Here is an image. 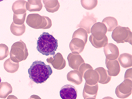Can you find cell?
I'll use <instances>...</instances> for the list:
<instances>
[{
    "label": "cell",
    "mask_w": 132,
    "mask_h": 99,
    "mask_svg": "<svg viewBox=\"0 0 132 99\" xmlns=\"http://www.w3.org/2000/svg\"><path fill=\"white\" fill-rule=\"evenodd\" d=\"M30 78L36 84H42L47 81L53 73L50 65H45L41 61H36L33 62L28 69Z\"/></svg>",
    "instance_id": "6da1fadb"
},
{
    "label": "cell",
    "mask_w": 132,
    "mask_h": 99,
    "mask_svg": "<svg viewBox=\"0 0 132 99\" xmlns=\"http://www.w3.org/2000/svg\"><path fill=\"white\" fill-rule=\"evenodd\" d=\"M58 40L49 33L44 32L37 42V50L44 55H55L58 48Z\"/></svg>",
    "instance_id": "7a4b0ae2"
},
{
    "label": "cell",
    "mask_w": 132,
    "mask_h": 99,
    "mask_svg": "<svg viewBox=\"0 0 132 99\" xmlns=\"http://www.w3.org/2000/svg\"><path fill=\"white\" fill-rule=\"evenodd\" d=\"M26 23L34 29H48L52 27V21L48 17L39 14H30L27 17Z\"/></svg>",
    "instance_id": "3957f363"
},
{
    "label": "cell",
    "mask_w": 132,
    "mask_h": 99,
    "mask_svg": "<svg viewBox=\"0 0 132 99\" xmlns=\"http://www.w3.org/2000/svg\"><path fill=\"white\" fill-rule=\"evenodd\" d=\"M10 58L15 63L26 60L29 55L28 50L26 43L22 40L15 42L12 45L10 51Z\"/></svg>",
    "instance_id": "277c9868"
},
{
    "label": "cell",
    "mask_w": 132,
    "mask_h": 99,
    "mask_svg": "<svg viewBox=\"0 0 132 99\" xmlns=\"http://www.w3.org/2000/svg\"><path fill=\"white\" fill-rule=\"evenodd\" d=\"M112 38L117 43H123L128 42L132 44V33L128 27L117 26L113 30Z\"/></svg>",
    "instance_id": "5b68a950"
},
{
    "label": "cell",
    "mask_w": 132,
    "mask_h": 99,
    "mask_svg": "<svg viewBox=\"0 0 132 99\" xmlns=\"http://www.w3.org/2000/svg\"><path fill=\"white\" fill-rule=\"evenodd\" d=\"M131 92L132 82L130 79H125L116 89L117 97L122 99H125L131 95Z\"/></svg>",
    "instance_id": "8992f818"
},
{
    "label": "cell",
    "mask_w": 132,
    "mask_h": 99,
    "mask_svg": "<svg viewBox=\"0 0 132 99\" xmlns=\"http://www.w3.org/2000/svg\"><path fill=\"white\" fill-rule=\"evenodd\" d=\"M107 32L106 27L102 22H96L90 29L91 35L96 40H103L106 37Z\"/></svg>",
    "instance_id": "52a82bcc"
},
{
    "label": "cell",
    "mask_w": 132,
    "mask_h": 99,
    "mask_svg": "<svg viewBox=\"0 0 132 99\" xmlns=\"http://www.w3.org/2000/svg\"><path fill=\"white\" fill-rule=\"evenodd\" d=\"M96 17H95L93 14L87 13V15L84 16L83 18L81 21L80 23L77 25V28H82L86 31L87 33L90 32V29L93 25L97 22Z\"/></svg>",
    "instance_id": "ba28073f"
},
{
    "label": "cell",
    "mask_w": 132,
    "mask_h": 99,
    "mask_svg": "<svg viewBox=\"0 0 132 99\" xmlns=\"http://www.w3.org/2000/svg\"><path fill=\"white\" fill-rule=\"evenodd\" d=\"M47 62L51 64L53 68L57 70L63 69L66 66V61L60 53H57L52 57L48 58L47 59Z\"/></svg>",
    "instance_id": "9c48e42d"
},
{
    "label": "cell",
    "mask_w": 132,
    "mask_h": 99,
    "mask_svg": "<svg viewBox=\"0 0 132 99\" xmlns=\"http://www.w3.org/2000/svg\"><path fill=\"white\" fill-rule=\"evenodd\" d=\"M78 92L75 87L67 84L63 86L60 91V95L62 99H76Z\"/></svg>",
    "instance_id": "30bf717a"
},
{
    "label": "cell",
    "mask_w": 132,
    "mask_h": 99,
    "mask_svg": "<svg viewBox=\"0 0 132 99\" xmlns=\"http://www.w3.org/2000/svg\"><path fill=\"white\" fill-rule=\"evenodd\" d=\"M104 52L106 59L109 60H115L119 56V48L113 43H109L104 47Z\"/></svg>",
    "instance_id": "8fae6325"
},
{
    "label": "cell",
    "mask_w": 132,
    "mask_h": 99,
    "mask_svg": "<svg viewBox=\"0 0 132 99\" xmlns=\"http://www.w3.org/2000/svg\"><path fill=\"white\" fill-rule=\"evenodd\" d=\"M86 43L80 38L74 37L72 38L71 41L70 43V49L73 53H82L84 49V47Z\"/></svg>",
    "instance_id": "7c38bea8"
},
{
    "label": "cell",
    "mask_w": 132,
    "mask_h": 99,
    "mask_svg": "<svg viewBox=\"0 0 132 99\" xmlns=\"http://www.w3.org/2000/svg\"><path fill=\"white\" fill-rule=\"evenodd\" d=\"M67 59L68 61L69 66L75 70L79 69L81 65L84 63L83 58L78 53H70L67 57Z\"/></svg>",
    "instance_id": "4fadbf2b"
},
{
    "label": "cell",
    "mask_w": 132,
    "mask_h": 99,
    "mask_svg": "<svg viewBox=\"0 0 132 99\" xmlns=\"http://www.w3.org/2000/svg\"><path fill=\"white\" fill-rule=\"evenodd\" d=\"M105 65L108 69V74L110 76H117L120 72V66L117 60L105 59Z\"/></svg>",
    "instance_id": "5bb4252c"
},
{
    "label": "cell",
    "mask_w": 132,
    "mask_h": 99,
    "mask_svg": "<svg viewBox=\"0 0 132 99\" xmlns=\"http://www.w3.org/2000/svg\"><path fill=\"white\" fill-rule=\"evenodd\" d=\"M82 77L85 79L86 84L90 86L96 85L99 80V74L96 70H94L93 69L87 70L84 73Z\"/></svg>",
    "instance_id": "9a60e30c"
},
{
    "label": "cell",
    "mask_w": 132,
    "mask_h": 99,
    "mask_svg": "<svg viewBox=\"0 0 132 99\" xmlns=\"http://www.w3.org/2000/svg\"><path fill=\"white\" fill-rule=\"evenodd\" d=\"M98 89H99V86L97 84L94 86H90V85L85 84L84 87L83 92H82V96L84 99L87 98H96L97 95Z\"/></svg>",
    "instance_id": "2e32d148"
},
{
    "label": "cell",
    "mask_w": 132,
    "mask_h": 99,
    "mask_svg": "<svg viewBox=\"0 0 132 99\" xmlns=\"http://www.w3.org/2000/svg\"><path fill=\"white\" fill-rule=\"evenodd\" d=\"M26 3L27 1H23V0L15 1L12 6V10H13L14 14L20 15L26 14V11H27Z\"/></svg>",
    "instance_id": "e0dca14e"
},
{
    "label": "cell",
    "mask_w": 132,
    "mask_h": 99,
    "mask_svg": "<svg viewBox=\"0 0 132 99\" xmlns=\"http://www.w3.org/2000/svg\"><path fill=\"white\" fill-rule=\"evenodd\" d=\"M67 77L68 81L76 85H80L82 83V76L78 70L70 71L67 74Z\"/></svg>",
    "instance_id": "ac0fdd59"
},
{
    "label": "cell",
    "mask_w": 132,
    "mask_h": 99,
    "mask_svg": "<svg viewBox=\"0 0 132 99\" xmlns=\"http://www.w3.org/2000/svg\"><path fill=\"white\" fill-rule=\"evenodd\" d=\"M96 71L99 74V82L101 84H107L111 80V76L108 74L107 70L102 67H99L96 69Z\"/></svg>",
    "instance_id": "d6986e66"
},
{
    "label": "cell",
    "mask_w": 132,
    "mask_h": 99,
    "mask_svg": "<svg viewBox=\"0 0 132 99\" xmlns=\"http://www.w3.org/2000/svg\"><path fill=\"white\" fill-rule=\"evenodd\" d=\"M119 63L123 68H128L132 66V56L129 53H122L119 56Z\"/></svg>",
    "instance_id": "ffe728a7"
},
{
    "label": "cell",
    "mask_w": 132,
    "mask_h": 99,
    "mask_svg": "<svg viewBox=\"0 0 132 99\" xmlns=\"http://www.w3.org/2000/svg\"><path fill=\"white\" fill-rule=\"evenodd\" d=\"M42 7L41 0H29L26 3V9L30 12L40 11Z\"/></svg>",
    "instance_id": "44dd1931"
},
{
    "label": "cell",
    "mask_w": 132,
    "mask_h": 99,
    "mask_svg": "<svg viewBox=\"0 0 132 99\" xmlns=\"http://www.w3.org/2000/svg\"><path fill=\"white\" fill-rule=\"evenodd\" d=\"M46 10L48 13H55L59 10L60 3L58 0H44L43 1Z\"/></svg>",
    "instance_id": "7402d4cb"
},
{
    "label": "cell",
    "mask_w": 132,
    "mask_h": 99,
    "mask_svg": "<svg viewBox=\"0 0 132 99\" xmlns=\"http://www.w3.org/2000/svg\"><path fill=\"white\" fill-rule=\"evenodd\" d=\"M13 92L11 85L6 82L0 84V98H6Z\"/></svg>",
    "instance_id": "603a6c76"
},
{
    "label": "cell",
    "mask_w": 132,
    "mask_h": 99,
    "mask_svg": "<svg viewBox=\"0 0 132 99\" xmlns=\"http://www.w3.org/2000/svg\"><path fill=\"white\" fill-rule=\"evenodd\" d=\"M102 24L106 27L107 31H113L118 26V21L113 17H107L102 20Z\"/></svg>",
    "instance_id": "cb8c5ba5"
},
{
    "label": "cell",
    "mask_w": 132,
    "mask_h": 99,
    "mask_svg": "<svg viewBox=\"0 0 132 99\" xmlns=\"http://www.w3.org/2000/svg\"><path fill=\"white\" fill-rule=\"evenodd\" d=\"M19 68V63H15L9 58L6 59L4 63V68L7 73H14L18 71Z\"/></svg>",
    "instance_id": "d4e9b609"
},
{
    "label": "cell",
    "mask_w": 132,
    "mask_h": 99,
    "mask_svg": "<svg viewBox=\"0 0 132 99\" xmlns=\"http://www.w3.org/2000/svg\"><path fill=\"white\" fill-rule=\"evenodd\" d=\"M26 25L24 24L22 25H17L14 22L11 24L10 26V30L11 33L16 36H21L24 34L26 32Z\"/></svg>",
    "instance_id": "484cf974"
},
{
    "label": "cell",
    "mask_w": 132,
    "mask_h": 99,
    "mask_svg": "<svg viewBox=\"0 0 132 99\" xmlns=\"http://www.w3.org/2000/svg\"><path fill=\"white\" fill-rule=\"evenodd\" d=\"M89 41L94 47L96 48H101L102 47H105L108 44V38L106 36L103 40H96L93 37V36L90 35L89 37Z\"/></svg>",
    "instance_id": "4316f807"
},
{
    "label": "cell",
    "mask_w": 132,
    "mask_h": 99,
    "mask_svg": "<svg viewBox=\"0 0 132 99\" xmlns=\"http://www.w3.org/2000/svg\"><path fill=\"white\" fill-rule=\"evenodd\" d=\"M97 0H81V3L82 6L87 10H92L97 5Z\"/></svg>",
    "instance_id": "83f0119b"
},
{
    "label": "cell",
    "mask_w": 132,
    "mask_h": 99,
    "mask_svg": "<svg viewBox=\"0 0 132 99\" xmlns=\"http://www.w3.org/2000/svg\"><path fill=\"white\" fill-rule=\"evenodd\" d=\"M74 37H78L80 38V39H82L86 43H87V33L86 32L85 30L83 29L82 28H79L77 30H76L75 31V32L73 33L72 38Z\"/></svg>",
    "instance_id": "f1b7e54d"
},
{
    "label": "cell",
    "mask_w": 132,
    "mask_h": 99,
    "mask_svg": "<svg viewBox=\"0 0 132 99\" xmlns=\"http://www.w3.org/2000/svg\"><path fill=\"white\" fill-rule=\"evenodd\" d=\"M9 55V48L6 45L0 44V60L5 59Z\"/></svg>",
    "instance_id": "f546056e"
},
{
    "label": "cell",
    "mask_w": 132,
    "mask_h": 99,
    "mask_svg": "<svg viewBox=\"0 0 132 99\" xmlns=\"http://www.w3.org/2000/svg\"><path fill=\"white\" fill-rule=\"evenodd\" d=\"M26 13L24 14L20 15H13V22L17 25H22L24 24L26 20Z\"/></svg>",
    "instance_id": "4dcf8cb0"
},
{
    "label": "cell",
    "mask_w": 132,
    "mask_h": 99,
    "mask_svg": "<svg viewBox=\"0 0 132 99\" xmlns=\"http://www.w3.org/2000/svg\"><path fill=\"white\" fill-rule=\"evenodd\" d=\"M90 69H93V67L90 66V65H89V64L83 63L81 65L78 69H79V72L81 73V76H83L84 73H85L87 70Z\"/></svg>",
    "instance_id": "1f68e13d"
},
{
    "label": "cell",
    "mask_w": 132,
    "mask_h": 99,
    "mask_svg": "<svg viewBox=\"0 0 132 99\" xmlns=\"http://www.w3.org/2000/svg\"><path fill=\"white\" fill-rule=\"evenodd\" d=\"M131 68L129 69L126 71L125 74V79H130L131 80Z\"/></svg>",
    "instance_id": "d6a6232c"
},
{
    "label": "cell",
    "mask_w": 132,
    "mask_h": 99,
    "mask_svg": "<svg viewBox=\"0 0 132 99\" xmlns=\"http://www.w3.org/2000/svg\"><path fill=\"white\" fill-rule=\"evenodd\" d=\"M29 99H42L39 96L37 95H32L29 97Z\"/></svg>",
    "instance_id": "836d02e7"
},
{
    "label": "cell",
    "mask_w": 132,
    "mask_h": 99,
    "mask_svg": "<svg viewBox=\"0 0 132 99\" xmlns=\"http://www.w3.org/2000/svg\"><path fill=\"white\" fill-rule=\"evenodd\" d=\"M7 99H18L16 96L14 95H9L8 97H7Z\"/></svg>",
    "instance_id": "e575fe53"
},
{
    "label": "cell",
    "mask_w": 132,
    "mask_h": 99,
    "mask_svg": "<svg viewBox=\"0 0 132 99\" xmlns=\"http://www.w3.org/2000/svg\"><path fill=\"white\" fill-rule=\"evenodd\" d=\"M102 99H113V98H112V97H105Z\"/></svg>",
    "instance_id": "d590c367"
},
{
    "label": "cell",
    "mask_w": 132,
    "mask_h": 99,
    "mask_svg": "<svg viewBox=\"0 0 132 99\" xmlns=\"http://www.w3.org/2000/svg\"><path fill=\"white\" fill-rule=\"evenodd\" d=\"M86 99H96V98H87Z\"/></svg>",
    "instance_id": "8d00e7d4"
},
{
    "label": "cell",
    "mask_w": 132,
    "mask_h": 99,
    "mask_svg": "<svg viewBox=\"0 0 132 99\" xmlns=\"http://www.w3.org/2000/svg\"><path fill=\"white\" fill-rule=\"evenodd\" d=\"M1 77H0V84H1Z\"/></svg>",
    "instance_id": "74e56055"
}]
</instances>
